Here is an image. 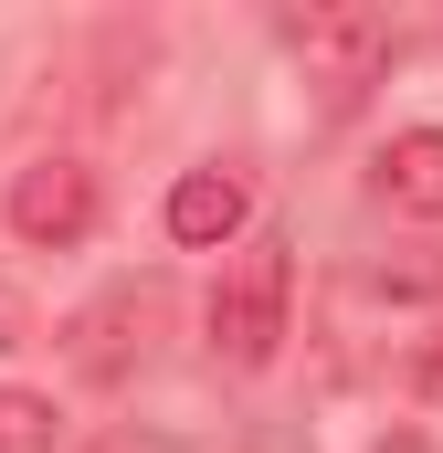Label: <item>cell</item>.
<instances>
[{"label": "cell", "instance_id": "1", "mask_svg": "<svg viewBox=\"0 0 443 453\" xmlns=\"http://www.w3.org/2000/svg\"><path fill=\"white\" fill-rule=\"evenodd\" d=\"M285 296H296L285 232H243L232 264H222V285H212V358L222 369H264L285 348Z\"/></svg>", "mask_w": 443, "mask_h": 453}, {"label": "cell", "instance_id": "2", "mask_svg": "<svg viewBox=\"0 0 443 453\" xmlns=\"http://www.w3.org/2000/svg\"><path fill=\"white\" fill-rule=\"evenodd\" d=\"M11 232L43 242V253L85 242V232H96V169H85V158H32V169L11 180Z\"/></svg>", "mask_w": 443, "mask_h": 453}, {"label": "cell", "instance_id": "3", "mask_svg": "<svg viewBox=\"0 0 443 453\" xmlns=\"http://www.w3.org/2000/svg\"><path fill=\"white\" fill-rule=\"evenodd\" d=\"M243 222H253V190H243L232 169H180V190H169V242L222 253V242H243Z\"/></svg>", "mask_w": 443, "mask_h": 453}, {"label": "cell", "instance_id": "4", "mask_svg": "<svg viewBox=\"0 0 443 453\" xmlns=\"http://www.w3.org/2000/svg\"><path fill=\"white\" fill-rule=\"evenodd\" d=\"M369 190L412 222H443V127H401L380 158H369Z\"/></svg>", "mask_w": 443, "mask_h": 453}, {"label": "cell", "instance_id": "5", "mask_svg": "<svg viewBox=\"0 0 443 453\" xmlns=\"http://www.w3.org/2000/svg\"><path fill=\"white\" fill-rule=\"evenodd\" d=\"M53 443H64L53 401H43V390H11V380H0V453H53Z\"/></svg>", "mask_w": 443, "mask_h": 453}, {"label": "cell", "instance_id": "6", "mask_svg": "<svg viewBox=\"0 0 443 453\" xmlns=\"http://www.w3.org/2000/svg\"><path fill=\"white\" fill-rule=\"evenodd\" d=\"M0 348H32V296L0 274Z\"/></svg>", "mask_w": 443, "mask_h": 453}, {"label": "cell", "instance_id": "7", "mask_svg": "<svg viewBox=\"0 0 443 453\" xmlns=\"http://www.w3.org/2000/svg\"><path fill=\"white\" fill-rule=\"evenodd\" d=\"M433 380H443V369H433Z\"/></svg>", "mask_w": 443, "mask_h": 453}]
</instances>
